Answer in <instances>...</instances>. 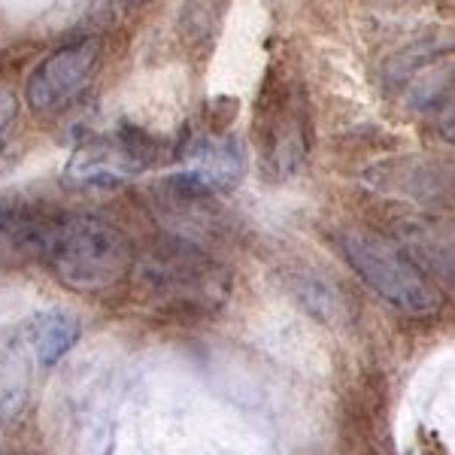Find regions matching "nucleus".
Segmentation results:
<instances>
[{"mask_svg":"<svg viewBox=\"0 0 455 455\" xmlns=\"http://www.w3.org/2000/svg\"><path fill=\"white\" fill-rule=\"evenodd\" d=\"M124 4H131V6H140V4H146V0H124Z\"/></svg>","mask_w":455,"mask_h":455,"instance_id":"obj_12","label":"nucleus"},{"mask_svg":"<svg viewBox=\"0 0 455 455\" xmlns=\"http://www.w3.org/2000/svg\"><path fill=\"white\" fill-rule=\"evenodd\" d=\"M255 143L261 171L270 180L295 176L310 149L304 83L289 64H274L264 76L259 107H255Z\"/></svg>","mask_w":455,"mask_h":455,"instance_id":"obj_3","label":"nucleus"},{"mask_svg":"<svg viewBox=\"0 0 455 455\" xmlns=\"http://www.w3.org/2000/svg\"><path fill=\"white\" fill-rule=\"evenodd\" d=\"M16 113H19V100L12 94V88L6 83H0V146L10 137V128L16 122Z\"/></svg>","mask_w":455,"mask_h":455,"instance_id":"obj_11","label":"nucleus"},{"mask_svg":"<svg viewBox=\"0 0 455 455\" xmlns=\"http://www.w3.org/2000/svg\"><path fill=\"white\" fill-rule=\"evenodd\" d=\"M34 355L25 343L21 325H0V425L16 422L31 398Z\"/></svg>","mask_w":455,"mask_h":455,"instance_id":"obj_8","label":"nucleus"},{"mask_svg":"<svg viewBox=\"0 0 455 455\" xmlns=\"http://www.w3.org/2000/svg\"><path fill=\"white\" fill-rule=\"evenodd\" d=\"M243 176V152L228 134H195L180 149V171L171 180L201 195L231 192Z\"/></svg>","mask_w":455,"mask_h":455,"instance_id":"obj_7","label":"nucleus"},{"mask_svg":"<svg viewBox=\"0 0 455 455\" xmlns=\"http://www.w3.org/2000/svg\"><path fill=\"white\" fill-rule=\"evenodd\" d=\"M337 243H340L352 270L392 307L410 315H431L440 310V304H443L440 289L401 243L362 231V228L340 231Z\"/></svg>","mask_w":455,"mask_h":455,"instance_id":"obj_4","label":"nucleus"},{"mask_svg":"<svg viewBox=\"0 0 455 455\" xmlns=\"http://www.w3.org/2000/svg\"><path fill=\"white\" fill-rule=\"evenodd\" d=\"M21 334L34 355V364L52 368L79 340V322L68 310H40L21 322Z\"/></svg>","mask_w":455,"mask_h":455,"instance_id":"obj_10","label":"nucleus"},{"mask_svg":"<svg viewBox=\"0 0 455 455\" xmlns=\"http://www.w3.org/2000/svg\"><path fill=\"white\" fill-rule=\"evenodd\" d=\"M156 158L158 143L146 131L124 124L79 143L64 167V182L76 188H113L149 171Z\"/></svg>","mask_w":455,"mask_h":455,"instance_id":"obj_5","label":"nucleus"},{"mask_svg":"<svg viewBox=\"0 0 455 455\" xmlns=\"http://www.w3.org/2000/svg\"><path fill=\"white\" fill-rule=\"evenodd\" d=\"M140 283L146 298L171 313H210L225 304L231 276L201 246L173 240L143 255Z\"/></svg>","mask_w":455,"mask_h":455,"instance_id":"obj_2","label":"nucleus"},{"mask_svg":"<svg viewBox=\"0 0 455 455\" xmlns=\"http://www.w3.org/2000/svg\"><path fill=\"white\" fill-rule=\"evenodd\" d=\"M100 61V40L85 36L70 46H61L40 64L28 79V104L36 113H55L68 107L85 88Z\"/></svg>","mask_w":455,"mask_h":455,"instance_id":"obj_6","label":"nucleus"},{"mask_svg":"<svg viewBox=\"0 0 455 455\" xmlns=\"http://www.w3.org/2000/svg\"><path fill=\"white\" fill-rule=\"evenodd\" d=\"M40 264L52 270L61 285L83 295L116 289L134 267L128 237L113 222L92 212L52 216L43 240Z\"/></svg>","mask_w":455,"mask_h":455,"instance_id":"obj_1","label":"nucleus"},{"mask_svg":"<svg viewBox=\"0 0 455 455\" xmlns=\"http://www.w3.org/2000/svg\"><path fill=\"white\" fill-rule=\"evenodd\" d=\"M52 212L31 207H0V264L40 261Z\"/></svg>","mask_w":455,"mask_h":455,"instance_id":"obj_9","label":"nucleus"}]
</instances>
